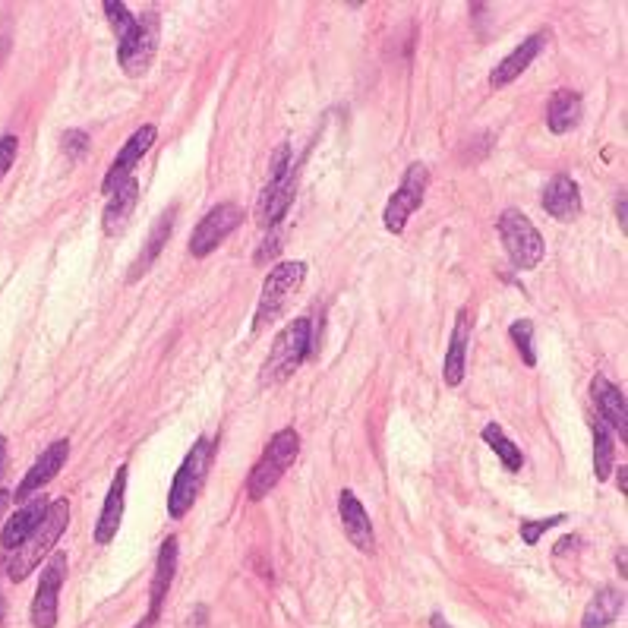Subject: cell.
<instances>
[{
    "instance_id": "6da1fadb",
    "label": "cell",
    "mask_w": 628,
    "mask_h": 628,
    "mask_svg": "<svg viewBox=\"0 0 628 628\" xmlns=\"http://www.w3.org/2000/svg\"><path fill=\"white\" fill-rule=\"evenodd\" d=\"M67 521H70V502L67 499L48 502V512H45L42 521H38V528L23 543H19L16 550L7 553V562H4L7 578L16 581V584L26 581L38 569V562H45L57 546V540L64 537Z\"/></svg>"
},
{
    "instance_id": "7a4b0ae2",
    "label": "cell",
    "mask_w": 628,
    "mask_h": 628,
    "mask_svg": "<svg viewBox=\"0 0 628 628\" xmlns=\"http://www.w3.org/2000/svg\"><path fill=\"white\" fill-rule=\"evenodd\" d=\"M313 348V322L307 316L294 319L291 326H285L278 332V338L272 341V351L262 363V382L266 386H278V382L291 379L300 363L310 357Z\"/></svg>"
},
{
    "instance_id": "3957f363",
    "label": "cell",
    "mask_w": 628,
    "mask_h": 628,
    "mask_svg": "<svg viewBox=\"0 0 628 628\" xmlns=\"http://www.w3.org/2000/svg\"><path fill=\"white\" fill-rule=\"evenodd\" d=\"M297 452H300V436H297V430H291V427L278 430L272 436V442L266 445V452H262L259 461L253 464V471L247 477V496L253 502L266 499L275 490V486H278V480L285 477V471L297 461Z\"/></svg>"
},
{
    "instance_id": "277c9868",
    "label": "cell",
    "mask_w": 628,
    "mask_h": 628,
    "mask_svg": "<svg viewBox=\"0 0 628 628\" xmlns=\"http://www.w3.org/2000/svg\"><path fill=\"white\" fill-rule=\"evenodd\" d=\"M212 461H215V445L209 439H196L190 455L180 464V471L174 474V483H171V493H168V515L171 518H184L193 502L199 499L202 486H206V477L212 471Z\"/></svg>"
},
{
    "instance_id": "5b68a950",
    "label": "cell",
    "mask_w": 628,
    "mask_h": 628,
    "mask_svg": "<svg viewBox=\"0 0 628 628\" xmlns=\"http://www.w3.org/2000/svg\"><path fill=\"white\" fill-rule=\"evenodd\" d=\"M303 278H307V266L297 259L291 262H281L275 266L269 275H266V285H262V294H259V307H256V316H253V329H266L272 322L281 316L285 310V303L300 291Z\"/></svg>"
},
{
    "instance_id": "8992f818",
    "label": "cell",
    "mask_w": 628,
    "mask_h": 628,
    "mask_svg": "<svg viewBox=\"0 0 628 628\" xmlns=\"http://www.w3.org/2000/svg\"><path fill=\"white\" fill-rule=\"evenodd\" d=\"M294 184H297L294 152L285 143V146L278 149L275 161H272V180H269V187L262 190V196H259V209H256L259 225H266V228H278L281 225V218H285V212L291 209Z\"/></svg>"
},
{
    "instance_id": "52a82bcc",
    "label": "cell",
    "mask_w": 628,
    "mask_h": 628,
    "mask_svg": "<svg viewBox=\"0 0 628 628\" xmlns=\"http://www.w3.org/2000/svg\"><path fill=\"white\" fill-rule=\"evenodd\" d=\"M499 237L505 243V250H509V259H512V266L521 269V272H528L534 266H540V259H543V250H546V243L540 237V231L531 225V218L518 212V209H505L499 215Z\"/></svg>"
},
{
    "instance_id": "ba28073f",
    "label": "cell",
    "mask_w": 628,
    "mask_h": 628,
    "mask_svg": "<svg viewBox=\"0 0 628 628\" xmlns=\"http://www.w3.org/2000/svg\"><path fill=\"white\" fill-rule=\"evenodd\" d=\"M158 35H161L158 16H155V10H149L146 16L136 19V26L124 38H120L117 60H120V67H124L127 76H143L149 70L155 48H158Z\"/></svg>"
},
{
    "instance_id": "9c48e42d",
    "label": "cell",
    "mask_w": 628,
    "mask_h": 628,
    "mask_svg": "<svg viewBox=\"0 0 628 628\" xmlns=\"http://www.w3.org/2000/svg\"><path fill=\"white\" fill-rule=\"evenodd\" d=\"M427 187H430V168L423 165V161H414V165L404 171L401 187L392 193L386 215H382V225H386L392 234H401L404 225H408V218L420 209L423 196H427Z\"/></svg>"
},
{
    "instance_id": "30bf717a",
    "label": "cell",
    "mask_w": 628,
    "mask_h": 628,
    "mask_svg": "<svg viewBox=\"0 0 628 628\" xmlns=\"http://www.w3.org/2000/svg\"><path fill=\"white\" fill-rule=\"evenodd\" d=\"M240 221H243V209L237 206V202H221V206H215L212 212L202 215V221L190 237V253L196 259L209 256L240 228Z\"/></svg>"
},
{
    "instance_id": "8fae6325",
    "label": "cell",
    "mask_w": 628,
    "mask_h": 628,
    "mask_svg": "<svg viewBox=\"0 0 628 628\" xmlns=\"http://www.w3.org/2000/svg\"><path fill=\"white\" fill-rule=\"evenodd\" d=\"M67 553H51L42 578H38V591L32 597V625L35 628H57V594L60 584L67 578Z\"/></svg>"
},
{
    "instance_id": "7c38bea8",
    "label": "cell",
    "mask_w": 628,
    "mask_h": 628,
    "mask_svg": "<svg viewBox=\"0 0 628 628\" xmlns=\"http://www.w3.org/2000/svg\"><path fill=\"white\" fill-rule=\"evenodd\" d=\"M67 455H70V442H67V439L51 442L48 449H45L42 455H38V461L29 468V474L23 477V483H19V490L13 493V499H16V502H26L32 493L42 490L45 483H51V480L60 474V468H64Z\"/></svg>"
},
{
    "instance_id": "4fadbf2b",
    "label": "cell",
    "mask_w": 628,
    "mask_h": 628,
    "mask_svg": "<svg viewBox=\"0 0 628 628\" xmlns=\"http://www.w3.org/2000/svg\"><path fill=\"white\" fill-rule=\"evenodd\" d=\"M174 569H177V537H168L158 550V562H155V578H152V597H149V616L139 622L136 628H155L161 619V606H165V597L171 591L174 581Z\"/></svg>"
},
{
    "instance_id": "5bb4252c",
    "label": "cell",
    "mask_w": 628,
    "mask_h": 628,
    "mask_svg": "<svg viewBox=\"0 0 628 628\" xmlns=\"http://www.w3.org/2000/svg\"><path fill=\"white\" fill-rule=\"evenodd\" d=\"M155 136H158V130H155L152 124L139 127V130L127 139V146L120 149L117 161H114L111 171H108V177H105V184H101V190H105V193H114L120 184H124V180H130V177H133V168L139 165V158H143V155L152 149Z\"/></svg>"
},
{
    "instance_id": "9a60e30c",
    "label": "cell",
    "mask_w": 628,
    "mask_h": 628,
    "mask_svg": "<svg viewBox=\"0 0 628 628\" xmlns=\"http://www.w3.org/2000/svg\"><path fill=\"white\" fill-rule=\"evenodd\" d=\"M338 512H341V524H344V534L348 540L357 546L360 553H373L376 550V534H373V521L363 509V502L351 493V490H341L338 493Z\"/></svg>"
},
{
    "instance_id": "2e32d148",
    "label": "cell",
    "mask_w": 628,
    "mask_h": 628,
    "mask_svg": "<svg viewBox=\"0 0 628 628\" xmlns=\"http://www.w3.org/2000/svg\"><path fill=\"white\" fill-rule=\"evenodd\" d=\"M546 42H550V35L546 32H537V35H531V38H524V42L502 60V64L490 73V86L493 89H502V86H509V83H515V79L528 70L534 60H537V54L546 48Z\"/></svg>"
},
{
    "instance_id": "e0dca14e",
    "label": "cell",
    "mask_w": 628,
    "mask_h": 628,
    "mask_svg": "<svg viewBox=\"0 0 628 628\" xmlns=\"http://www.w3.org/2000/svg\"><path fill=\"white\" fill-rule=\"evenodd\" d=\"M124 496H127V464H120L117 474H114V483L108 490V499H105V509L98 515V524H95V543H111L120 531V518H124Z\"/></svg>"
},
{
    "instance_id": "ac0fdd59",
    "label": "cell",
    "mask_w": 628,
    "mask_h": 628,
    "mask_svg": "<svg viewBox=\"0 0 628 628\" xmlns=\"http://www.w3.org/2000/svg\"><path fill=\"white\" fill-rule=\"evenodd\" d=\"M591 392H594V401H597L600 420H603L610 430H619V436L625 439V436H628V430H625V427H628V411H625V395H622V389L613 386L610 379L594 376Z\"/></svg>"
},
{
    "instance_id": "d6986e66",
    "label": "cell",
    "mask_w": 628,
    "mask_h": 628,
    "mask_svg": "<svg viewBox=\"0 0 628 628\" xmlns=\"http://www.w3.org/2000/svg\"><path fill=\"white\" fill-rule=\"evenodd\" d=\"M468 344H471V313L461 310L458 319H455L449 354H445V370H442V376H445L449 386H461L464 370H468Z\"/></svg>"
},
{
    "instance_id": "ffe728a7",
    "label": "cell",
    "mask_w": 628,
    "mask_h": 628,
    "mask_svg": "<svg viewBox=\"0 0 628 628\" xmlns=\"http://www.w3.org/2000/svg\"><path fill=\"white\" fill-rule=\"evenodd\" d=\"M543 209L562 221H569L581 212V190L569 174H556L543 187Z\"/></svg>"
},
{
    "instance_id": "44dd1931",
    "label": "cell",
    "mask_w": 628,
    "mask_h": 628,
    "mask_svg": "<svg viewBox=\"0 0 628 628\" xmlns=\"http://www.w3.org/2000/svg\"><path fill=\"white\" fill-rule=\"evenodd\" d=\"M48 502H51V499L38 496V499H32L29 505H23V509H19V512L4 524V531H0V543H4V550H7V553L16 550V546L23 543V540L38 528V521H42L45 512H48Z\"/></svg>"
},
{
    "instance_id": "7402d4cb",
    "label": "cell",
    "mask_w": 628,
    "mask_h": 628,
    "mask_svg": "<svg viewBox=\"0 0 628 628\" xmlns=\"http://www.w3.org/2000/svg\"><path fill=\"white\" fill-rule=\"evenodd\" d=\"M174 218H177V209L171 206L165 215H161L158 221H155V228H152V234H149V240H146V247H143V253L136 256V262L130 266V272H127V281H139L143 278L152 266H155V259H158V253L165 250V243L171 240V231H174Z\"/></svg>"
},
{
    "instance_id": "603a6c76",
    "label": "cell",
    "mask_w": 628,
    "mask_h": 628,
    "mask_svg": "<svg viewBox=\"0 0 628 628\" xmlns=\"http://www.w3.org/2000/svg\"><path fill=\"white\" fill-rule=\"evenodd\" d=\"M622 606H625V597L616 591V587H603V591H597L594 600L587 603L581 628H610L619 619Z\"/></svg>"
},
{
    "instance_id": "cb8c5ba5",
    "label": "cell",
    "mask_w": 628,
    "mask_h": 628,
    "mask_svg": "<svg viewBox=\"0 0 628 628\" xmlns=\"http://www.w3.org/2000/svg\"><path fill=\"white\" fill-rule=\"evenodd\" d=\"M584 114L581 95L578 92H556L550 98V108H546V124H550L553 133H569L578 127V120Z\"/></svg>"
},
{
    "instance_id": "d4e9b609",
    "label": "cell",
    "mask_w": 628,
    "mask_h": 628,
    "mask_svg": "<svg viewBox=\"0 0 628 628\" xmlns=\"http://www.w3.org/2000/svg\"><path fill=\"white\" fill-rule=\"evenodd\" d=\"M136 199H139V184H136L133 177L124 180V184H120L111 193V202H108V209H105V231L108 234H117L120 228H124V221L136 209Z\"/></svg>"
},
{
    "instance_id": "484cf974",
    "label": "cell",
    "mask_w": 628,
    "mask_h": 628,
    "mask_svg": "<svg viewBox=\"0 0 628 628\" xmlns=\"http://www.w3.org/2000/svg\"><path fill=\"white\" fill-rule=\"evenodd\" d=\"M613 464H616V439H613V430L597 417L594 420V474H597L600 483L610 480Z\"/></svg>"
},
{
    "instance_id": "4316f807",
    "label": "cell",
    "mask_w": 628,
    "mask_h": 628,
    "mask_svg": "<svg viewBox=\"0 0 628 628\" xmlns=\"http://www.w3.org/2000/svg\"><path fill=\"white\" fill-rule=\"evenodd\" d=\"M480 436H483V442L490 445V449L499 455V461L505 464V471H512V474H518V471H521L524 455H521V449H518V445H515L509 436L502 433V427H499V423H486Z\"/></svg>"
},
{
    "instance_id": "83f0119b",
    "label": "cell",
    "mask_w": 628,
    "mask_h": 628,
    "mask_svg": "<svg viewBox=\"0 0 628 628\" xmlns=\"http://www.w3.org/2000/svg\"><path fill=\"white\" fill-rule=\"evenodd\" d=\"M512 341L518 344V351H521V360L528 363V367H534L537 363V354H534V326L528 319H515L512 322V329H509Z\"/></svg>"
},
{
    "instance_id": "f1b7e54d",
    "label": "cell",
    "mask_w": 628,
    "mask_h": 628,
    "mask_svg": "<svg viewBox=\"0 0 628 628\" xmlns=\"http://www.w3.org/2000/svg\"><path fill=\"white\" fill-rule=\"evenodd\" d=\"M101 10H105V16L111 19V29L117 32V38H124L136 26V16L130 13L127 4H120V0H108V4L101 7Z\"/></svg>"
},
{
    "instance_id": "f546056e",
    "label": "cell",
    "mask_w": 628,
    "mask_h": 628,
    "mask_svg": "<svg viewBox=\"0 0 628 628\" xmlns=\"http://www.w3.org/2000/svg\"><path fill=\"white\" fill-rule=\"evenodd\" d=\"M562 521H565V515H550V518H543V521H524L521 524V540L528 543V546H534L546 531L556 528V524H562Z\"/></svg>"
},
{
    "instance_id": "4dcf8cb0",
    "label": "cell",
    "mask_w": 628,
    "mask_h": 628,
    "mask_svg": "<svg viewBox=\"0 0 628 628\" xmlns=\"http://www.w3.org/2000/svg\"><path fill=\"white\" fill-rule=\"evenodd\" d=\"M60 146H64V152L73 161H83L89 155V133H83V130H67L64 139H60Z\"/></svg>"
},
{
    "instance_id": "1f68e13d",
    "label": "cell",
    "mask_w": 628,
    "mask_h": 628,
    "mask_svg": "<svg viewBox=\"0 0 628 628\" xmlns=\"http://www.w3.org/2000/svg\"><path fill=\"white\" fill-rule=\"evenodd\" d=\"M16 136H0V180H4V174L13 168V158H16Z\"/></svg>"
},
{
    "instance_id": "d6a6232c",
    "label": "cell",
    "mask_w": 628,
    "mask_h": 628,
    "mask_svg": "<svg viewBox=\"0 0 628 628\" xmlns=\"http://www.w3.org/2000/svg\"><path fill=\"white\" fill-rule=\"evenodd\" d=\"M616 215H619V228L628 231V215H625V193H619V202H616Z\"/></svg>"
},
{
    "instance_id": "836d02e7",
    "label": "cell",
    "mask_w": 628,
    "mask_h": 628,
    "mask_svg": "<svg viewBox=\"0 0 628 628\" xmlns=\"http://www.w3.org/2000/svg\"><path fill=\"white\" fill-rule=\"evenodd\" d=\"M575 543H578V540H575V537H569V540H559V543H556V553H559V556H562V553H565V550H572V546H575Z\"/></svg>"
},
{
    "instance_id": "e575fe53",
    "label": "cell",
    "mask_w": 628,
    "mask_h": 628,
    "mask_svg": "<svg viewBox=\"0 0 628 628\" xmlns=\"http://www.w3.org/2000/svg\"><path fill=\"white\" fill-rule=\"evenodd\" d=\"M7 505H10V493H7V490H0V515L7 512Z\"/></svg>"
},
{
    "instance_id": "d590c367",
    "label": "cell",
    "mask_w": 628,
    "mask_h": 628,
    "mask_svg": "<svg viewBox=\"0 0 628 628\" xmlns=\"http://www.w3.org/2000/svg\"><path fill=\"white\" fill-rule=\"evenodd\" d=\"M4 461H7V439L0 436V468H4Z\"/></svg>"
},
{
    "instance_id": "8d00e7d4",
    "label": "cell",
    "mask_w": 628,
    "mask_h": 628,
    "mask_svg": "<svg viewBox=\"0 0 628 628\" xmlns=\"http://www.w3.org/2000/svg\"><path fill=\"white\" fill-rule=\"evenodd\" d=\"M616 565H619V575L625 578L628 572H625V550H619V559H616Z\"/></svg>"
},
{
    "instance_id": "74e56055",
    "label": "cell",
    "mask_w": 628,
    "mask_h": 628,
    "mask_svg": "<svg viewBox=\"0 0 628 628\" xmlns=\"http://www.w3.org/2000/svg\"><path fill=\"white\" fill-rule=\"evenodd\" d=\"M430 625H433V628H449V622H445V619H442L439 613H436V616L430 619Z\"/></svg>"
},
{
    "instance_id": "f35d334b",
    "label": "cell",
    "mask_w": 628,
    "mask_h": 628,
    "mask_svg": "<svg viewBox=\"0 0 628 628\" xmlns=\"http://www.w3.org/2000/svg\"><path fill=\"white\" fill-rule=\"evenodd\" d=\"M625 474H628V468H625V464H619V490L625 493Z\"/></svg>"
},
{
    "instance_id": "ab89813d",
    "label": "cell",
    "mask_w": 628,
    "mask_h": 628,
    "mask_svg": "<svg viewBox=\"0 0 628 628\" xmlns=\"http://www.w3.org/2000/svg\"><path fill=\"white\" fill-rule=\"evenodd\" d=\"M4 610H7V603H4V594H0V625H4Z\"/></svg>"
}]
</instances>
